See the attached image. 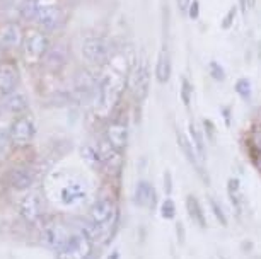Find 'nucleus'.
<instances>
[{"mask_svg":"<svg viewBox=\"0 0 261 259\" xmlns=\"http://www.w3.org/2000/svg\"><path fill=\"white\" fill-rule=\"evenodd\" d=\"M92 252V239L84 231H77L68 234L58 249V259H87Z\"/></svg>","mask_w":261,"mask_h":259,"instance_id":"1","label":"nucleus"},{"mask_svg":"<svg viewBox=\"0 0 261 259\" xmlns=\"http://www.w3.org/2000/svg\"><path fill=\"white\" fill-rule=\"evenodd\" d=\"M22 51L24 58L29 63L41 62L50 51V40L41 29H29L22 36Z\"/></svg>","mask_w":261,"mask_h":259,"instance_id":"2","label":"nucleus"},{"mask_svg":"<svg viewBox=\"0 0 261 259\" xmlns=\"http://www.w3.org/2000/svg\"><path fill=\"white\" fill-rule=\"evenodd\" d=\"M81 53L84 56V60L91 65H105V63L110 60L111 55V46L102 36H87L86 40L82 41L81 46Z\"/></svg>","mask_w":261,"mask_h":259,"instance_id":"3","label":"nucleus"},{"mask_svg":"<svg viewBox=\"0 0 261 259\" xmlns=\"http://www.w3.org/2000/svg\"><path fill=\"white\" fill-rule=\"evenodd\" d=\"M34 21L43 31H55L63 22V12L55 0H39V7Z\"/></svg>","mask_w":261,"mask_h":259,"instance_id":"4","label":"nucleus"},{"mask_svg":"<svg viewBox=\"0 0 261 259\" xmlns=\"http://www.w3.org/2000/svg\"><path fill=\"white\" fill-rule=\"evenodd\" d=\"M178 145H179L181 152H183V155H185V159L188 160V164L195 169V172L198 174L201 179H203L205 184H208L210 178H208V174H206V170H205V164L201 162V159H200L198 152H196V149H195L193 141H191V138H190V135L183 133V131H178Z\"/></svg>","mask_w":261,"mask_h":259,"instance_id":"5","label":"nucleus"},{"mask_svg":"<svg viewBox=\"0 0 261 259\" xmlns=\"http://www.w3.org/2000/svg\"><path fill=\"white\" fill-rule=\"evenodd\" d=\"M11 138L12 143L17 147H26L33 141L36 135V125L29 116H19V118L11 125Z\"/></svg>","mask_w":261,"mask_h":259,"instance_id":"6","label":"nucleus"},{"mask_svg":"<svg viewBox=\"0 0 261 259\" xmlns=\"http://www.w3.org/2000/svg\"><path fill=\"white\" fill-rule=\"evenodd\" d=\"M149 65L145 62H140L134 70H132V77H130V89L134 92V97L139 102H142L147 97V92H149V82H150V75H149Z\"/></svg>","mask_w":261,"mask_h":259,"instance_id":"7","label":"nucleus"},{"mask_svg":"<svg viewBox=\"0 0 261 259\" xmlns=\"http://www.w3.org/2000/svg\"><path fill=\"white\" fill-rule=\"evenodd\" d=\"M154 77L161 85H166L172 77V51L167 43H164L155 56Z\"/></svg>","mask_w":261,"mask_h":259,"instance_id":"8","label":"nucleus"},{"mask_svg":"<svg viewBox=\"0 0 261 259\" xmlns=\"http://www.w3.org/2000/svg\"><path fill=\"white\" fill-rule=\"evenodd\" d=\"M128 138H130V130H128V125L125 123V121L116 120V121H113V123L108 125L106 141L115 150L123 152V150L128 147Z\"/></svg>","mask_w":261,"mask_h":259,"instance_id":"9","label":"nucleus"},{"mask_svg":"<svg viewBox=\"0 0 261 259\" xmlns=\"http://www.w3.org/2000/svg\"><path fill=\"white\" fill-rule=\"evenodd\" d=\"M19 84V68L16 63L4 62L0 63V94L9 96L16 91Z\"/></svg>","mask_w":261,"mask_h":259,"instance_id":"10","label":"nucleus"},{"mask_svg":"<svg viewBox=\"0 0 261 259\" xmlns=\"http://www.w3.org/2000/svg\"><path fill=\"white\" fill-rule=\"evenodd\" d=\"M21 215L22 218L26 220L28 223H36L41 222V217H43V203H41V198L39 194L36 193H31L28 194L26 198L21 202Z\"/></svg>","mask_w":261,"mask_h":259,"instance_id":"11","label":"nucleus"},{"mask_svg":"<svg viewBox=\"0 0 261 259\" xmlns=\"http://www.w3.org/2000/svg\"><path fill=\"white\" fill-rule=\"evenodd\" d=\"M134 203L140 208H149L154 210L157 205V193L154 186L145 179H140L135 186L134 191Z\"/></svg>","mask_w":261,"mask_h":259,"instance_id":"12","label":"nucleus"},{"mask_svg":"<svg viewBox=\"0 0 261 259\" xmlns=\"http://www.w3.org/2000/svg\"><path fill=\"white\" fill-rule=\"evenodd\" d=\"M99 82L92 79L91 73L84 72L75 79V96L81 102H89L92 97H97Z\"/></svg>","mask_w":261,"mask_h":259,"instance_id":"13","label":"nucleus"},{"mask_svg":"<svg viewBox=\"0 0 261 259\" xmlns=\"http://www.w3.org/2000/svg\"><path fill=\"white\" fill-rule=\"evenodd\" d=\"M34 179H36V174L29 167H16L9 174V184L14 189H17V191H26V189H29L34 184Z\"/></svg>","mask_w":261,"mask_h":259,"instance_id":"14","label":"nucleus"},{"mask_svg":"<svg viewBox=\"0 0 261 259\" xmlns=\"http://www.w3.org/2000/svg\"><path fill=\"white\" fill-rule=\"evenodd\" d=\"M185 207H186V212H188L190 218L198 225L200 228H205L208 227V222H206V215L203 212V207H201L200 199L195 196V194H188L185 199Z\"/></svg>","mask_w":261,"mask_h":259,"instance_id":"15","label":"nucleus"},{"mask_svg":"<svg viewBox=\"0 0 261 259\" xmlns=\"http://www.w3.org/2000/svg\"><path fill=\"white\" fill-rule=\"evenodd\" d=\"M22 31L17 24H6L0 27V46L16 48L22 43Z\"/></svg>","mask_w":261,"mask_h":259,"instance_id":"16","label":"nucleus"},{"mask_svg":"<svg viewBox=\"0 0 261 259\" xmlns=\"http://www.w3.org/2000/svg\"><path fill=\"white\" fill-rule=\"evenodd\" d=\"M84 198H86V188H84L81 183H68L60 191V202L65 205V207L77 205Z\"/></svg>","mask_w":261,"mask_h":259,"instance_id":"17","label":"nucleus"},{"mask_svg":"<svg viewBox=\"0 0 261 259\" xmlns=\"http://www.w3.org/2000/svg\"><path fill=\"white\" fill-rule=\"evenodd\" d=\"M68 234L65 228L62 225H58V223H48L45 227V231H43V237H45V241L48 242V246H51L53 249H60L62 244L65 242V239L68 237Z\"/></svg>","mask_w":261,"mask_h":259,"instance_id":"18","label":"nucleus"},{"mask_svg":"<svg viewBox=\"0 0 261 259\" xmlns=\"http://www.w3.org/2000/svg\"><path fill=\"white\" fill-rule=\"evenodd\" d=\"M188 135H190L191 141H193V145H195L196 152H198V155H200L201 162L205 164L206 162V138H205L203 130H201L195 121H191L190 126H188Z\"/></svg>","mask_w":261,"mask_h":259,"instance_id":"19","label":"nucleus"},{"mask_svg":"<svg viewBox=\"0 0 261 259\" xmlns=\"http://www.w3.org/2000/svg\"><path fill=\"white\" fill-rule=\"evenodd\" d=\"M82 159L86 160V164L94 170H101L105 167V157H102V152L97 149V147L91 145V143L82 147Z\"/></svg>","mask_w":261,"mask_h":259,"instance_id":"20","label":"nucleus"},{"mask_svg":"<svg viewBox=\"0 0 261 259\" xmlns=\"http://www.w3.org/2000/svg\"><path fill=\"white\" fill-rule=\"evenodd\" d=\"M4 107H6L9 113L21 114L22 111H26V107H28V99H26V96L17 94V92H12V94H9V96H7L6 102H4Z\"/></svg>","mask_w":261,"mask_h":259,"instance_id":"21","label":"nucleus"},{"mask_svg":"<svg viewBox=\"0 0 261 259\" xmlns=\"http://www.w3.org/2000/svg\"><path fill=\"white\" fill-rule=\"evenodd\" d=\"M234 92L238 94L243 101H249L253 96V82L248 77H239L234 84Z\"/></svg>","mask_w":261,"mask_h":259,"instance_id":"22","label":"nucleus"},{"mask_svg":"<svg viewBox=\"0 0 261 259\" xmlns=\"http://www.w3.org/2000/svg\"><path fill=\"white\" fill-rule=\"evenodd\" d=\"M48 62L53 68H60L67 62V48L65 46H53L48 51Z\"/></svg>","mask_w":261,"mask_h":259,"instance_id":"23","label":"nucleus"},{"mask_svg":"<svg viewBox=\"0 0 261 259\" xmlns=\"http://www.w3.org/2000/svg\"><path fill=\"white\" fill-rule=\"evenodd\" d=\"M227 194L229 199L232 203V207L238 210H241V181L238 178H230L227 181Z\"/></svg>","mask_w":261,"mask_h":259,"instance_id":"24","label":"nucleus"},{"mask_svg":"<svg viewBox=\"0 0 261 259\" xmlns=\"http://www.w3.org/2000/svg\"><path fill=\"white\" fill-rule=\"evenodd\" d=\"M179 97H181V102H183V106L186 107V109H190V107H191V101H193V84H191V80L186 75L181 77Z\"/></svg>","mask_w":261,"mask_h":259,"instance_id":"25","label":"nucleus"},{"mask_svg":"<svg viewBox=\"0 0 261 259\" xmlns=\"http://www.w3.org/2000/svg\"><path fill=\"white\" fill-rule=\"evenodd\" d=\"M208 75L212 80L219 82V84H222V82L227 80V70H225V67L219 60L208 62Z\"/></svg>","mask_w":261,"mask_h":259,"instance_id":"26","label":"nucleus"},{"mask_svg":"<svg viewBox=\"0 0 261 259\" xmlns=\"http://www.w3.org/2000/svg\"><path fill=\"white\" fill-rule=\"evenodd\" d=\"M208 207L214 213V217L217 218V222L220 223L222 227H227L229 225V218H227V213L224 212V207L220 205L214 196H208Z\"/></svg>","mask_w":261,"mask_h":259,"instance_id":"27","label":"nucleus"},{"mask_svg":"<svg viewBox=\"0 0 261 259\" xmlns=\"http://www.w3.org/2000/svg\"><path fill=\"white\" fill-rule=\"evenodd\" d=\"M159 212H161V217L164 220H174L176 218V212H178L174 199H172L171 196L164 198V202H162L161 207H159Z\"/></svg>","mask_w":261,"mask_h":259,"instance_id":"28","label":"nucleus"},{"mask_svg":"<svg viewBox=\"0 0 261 259\" xmlns=\"http://www.w3.org/2000/svg\"><path fill=\"white\" fill-rule=\"evenodd\" d=\"M248 145L254 155H261V126L253 128L248 135Z\"/></svg>","mask_w":261,"mask_h":259,"instance_id":"29","label":"nucleus"},{"mask_svg":"<svg viewBox=\"0 0 261 259\" xmlns=\"http://www.w3.org/2000/svg\"><path fill=\"white\" fill-rule=\"evenodd\" d=\"M238 16H239V7L232 6L227 11V14L224 16L222 22H220V29H222V31H229V29L234 26V22H236V19H238Z\"/></svg>","mask_w":261,"mask_h":259,"instance_id":"30","label":"nucleus"},{"mask_svg":"<svg viewBox=\"0 0 261 259\" xmlns=\"http://www.w3.org/2000/svg\"><path fill=\"white\" fill-rule=\"evenodd\" d=\"M12 143L11 138V131L7 128H0V157L9 150V145Z\"/></svg>","mask_w":261,"mask_h":259,"instance_id":"31","label":"nucleus"},{"mask_svg":"<svg viewBox=\"0 0 261 259\" xmlns=\"http://www.w3.org/2000/svg\"><path fill=\"white\" fill-rule=\"evenodd\" d=\"M203 133H205L206 141H210V143H215V140H217L215 125L212 123L210 120H203Z\"/></svg>","mask_w":261,"mask_h":259,"instance_id":"32","label":"nucleus"},{"mask_svg":"<svg viewBox=\"0 0 261 259\" xmlns=\"http://www.w3.org/2000/svg\"><path fill=\"white\" fill-rule=\"evenodd\" d=\"M186 17L190 21H196L200 17V0H191L188 6V12H186Z\"/></svg>","mask_w":261,"mask_h":259,"instance_id":"33","label":"nucleus"},{"mask_svg":"<svg viewBox=\"0 0 261 259\" xmlns=\"http://www.w3.org/2000/svg\"><path fill=\"white\" fill-rule=\"evenodd\" d=\"M256 2H258V0H238V7H239L241 14H244L246 16L248 12L254 11Z\"/></svg>","mask_w":261,"mask_h":259,"instance_id":"34","label":"nucleus"},{"mask_svg":"<svg viewBox=\"0 0 261 259\" xmlns=\"http://www.w3.org/2000/svg\"><path fill=\"white\" fill-rule=\"evenodd\" d=\"M222 120H224V125L230 128V125H232V106H224L222 109Z\"/></svg>","mask_w":261,"mask_h":259,"instance_id":"35","label":"nucleus"},{"mask_svg":"<svg viewBox=\"0 0 261 259\" xmlns=\"http://www.w3.org/2000/svg\"><path fill=\"white\" fill-rule=\"evenodd\" d=\"M164 189H166L167 196H171V193H172V176H171L169 170H166V172H164Z\"/></svg>","mask_w":261,"mask_h":259,"instance_id":"36","label":"nucleus"},{"mask_svg":"<svg viewBox=\"0 0 261 259\" xmlns=\"http://www.w3.org/2000/svg\"><path fill=\"white\" fill-rule=\"evenodd\" d=\"M174 2H176V7H178L181 16L186 17V12H188V6H190L191 0H174Z\"/></svg>","mask_w":261,"mask_h":259,"instance_id":"37","label":"nucleus"},{"mask_svg":"<svg viewBox=\"0 0 261 259\" xmlns=\"http://www.w3.org/2000/svg\"><path fill=\"white\" fill-rule=\"evenodd\" d=\"M176 231H178V237H179V242H183V241H185L183 223H178V225H176Z\"/></svg>","mask_w":261,"mask_h":259,"instance_id":"38","label":"nucleus"},{"mask_svg":"<svg viewBox=\"0 0 261 259\" xmlns=\"http://www.w3.org/2000/svg\"><path fill=\"white\" fill-rule=\"evenodd\" d=\"M108 259H120V252H118V251H113V252H111V256L108 257Z\"/></svg>","mask_w":261,"mask_h":259,"instance_id":"39","label":"nucleus"},{"mask_svg":"<svg viewBox=\"0 0 261 259\" xmlns=\"http://www.w3.org/2000/svg\"><path fill=\"white\" fill-rule=\"evenodd\" d=\"M87 259H97V252H92V254H91V256H89V257H87Z\"/></svg>","mask_w":261,"mask_h":259,"instance_id":"40","label":"nucleus"},{"mask_svg":"<svg viewBox=\"0 0 261 259\" xmlns=\"http://www.w3.org/2000/svg\"><path fill=\"white\" fill-rule=\"evenodd\" d=\"M259 174H261V172H259Z\"/></svg>","mask_w":261,"mask_h":259,"instance_id":"41","label":"nucleus"}]
</instances>
